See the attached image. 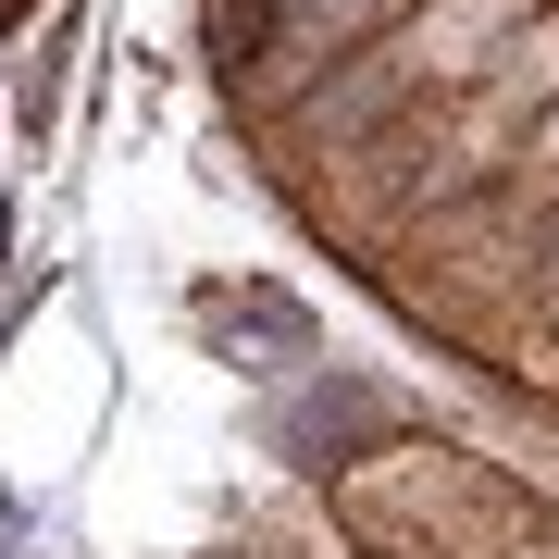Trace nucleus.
<instances>
[{
  "instance_id": "2",
  "label": "nucleus",
  "mask_w": 559,
  "mask_h": 559,
  "mask_svg": "<svg viewBox=\"0 0 559 559\" xmlns=\"http://www.w3.org/2000/svg\"><path fill=\"white\" fill-rule=\"evenodd\" d=\"M373 13H385V25H399V13H411V0H373Z\"/></svg>"
},
{
  "instance_id": "1",
  "label": "nucleus",
  "mask_w": 559,
  "mask_h": 559,
  "mask_svg": "<svg viewBox=\"0 0 559 559\" xmlns=\"http://www.w3.org/2000/svg\"><path fill=\"white\" fill-rule=\"evenodd\" d=\"M535 13H547V0H411L399 25L360 38V62H373L385 100H448V87L498 75V50H510Z\"/></svg>"
}]
</instances>
